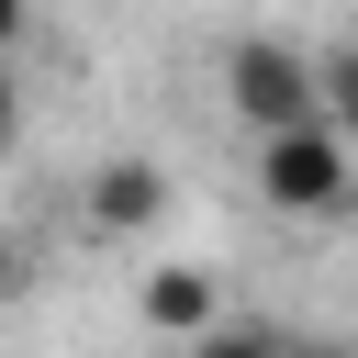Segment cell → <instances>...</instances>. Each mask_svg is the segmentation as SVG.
I'll list each match as a JSON object with an SVG mask.
<instances>
[{
    "instance_id": "1",
    "label": "cell",
    "mask_w": 358,
    "mask_h": 358,
    "mask_svg": "<svg viewBox=\"0 0 358 358\" xmlns=\"http://www.w3.org/2000/svg\"><path fill=\"white\" fill-rule=\"evenodd\" d=\"M257 201H268V213H302V224L347 213V201H358V145H347L336 123L257 134Z\"/></svg>"
},
{
    "instance_id": "2",
    "label": "cell",
    "mask_w": 358,
    "mask_h": 358,
    "mask_svg": "<svg viewBox=\"0 0 358 358\" xmlns=\"http://www.w3.org/2000/svg\"><path fill=\"white\" fill-rule=\"evenodd\" d=\"M224 101H235L246 134H291V123H313V56L280 45V34H246L224 56Z\"/></svg>"
},
{
    "instance_id": "3",
    "label": "cell",
    "mask_w": 358,
    "mask_h": 358,
    "mask_svg": "<svg viewBox=\"0 0 358 358\" xmlns=\"http://www.w3.org/2000/svg\"><path fill=\"white\" fill-rule=\"evenodd\" d=\"M157 213H168V168H157V157L90 168V235H145Z\"/></svg>"
},
{
    "instance_id": "4",
    "label": "cell",
    "mask_w": 358,
    "mask_h": 358,
    "mask_svg": "<svg viewBox=\"0 0 358 358\" xmlns=\"http://www.w3.org/2000/svg\"><path fill=\"white\" fill-rule=\"evenodd\" d=\"M145 324L190 347V336L213 324V268H190V257H179V268H145Z\"/></svg>"
},
{
    "instance_id": "5",
    "label": "cell",
    "mask_w": 358,
    "mask_h": 358,
    "mask_svg": "<svg viewBox=\"0 0 358 358\" xmlns=\"http://www.w3.org/2000/svg\"><path fill=\"white\" fill-rule=\"evenodd\" d=\"M313 123H336V134L358 145V45H336V56H313Z\"/></svg>"
},
{
    "instance_id": "6",
    "label": "cell",
    "mask_w": 358,
    "mask_h": 358,
    "mask_svg": "<svg viewBox=\"0 0 358 358\" xmlns=\"http://www.w3.org/2000/svg\"><path fill=\"white\" fill-rule=\"evenodd\" d=\"M280 347H291V336H268V324H201L179 358H280Z\"/></svg>"
},
{
    "instance_id": "7",
    "label": "cell",
    "mask_w": 358,
    "mask_h": 358,
    "mask_svg": "<svg viewBox=\"0 0 358 358\" xmlns=\"http://www.w3.org/2000/svg\"><path fill=\"white\" fill-rule=\"evenodd\" d=\"M22 134V101H11V67H0V145Z\"/></svg>"
},
{
    "instance_id": "8",
    "label": "cell",
    "mask_w": 358,
    "mask_h": 358,
    "mask_svg": "<svg viewBox=\"0 0 358 358\" xmlns=\"http://www.w3.org/2000/svg\"><path fill=\"white\" fill-rule=\"evenodd\" d=\"M11 280H22V246H11V235H0V291H11Z\"/></svg>"
},
{
    "instance_id": "9",
    "label": "cell",
    "mask_w": 358,
    "mask_h": 358,
    "mask_svg": "<svg viewBox=\"0 0 358 358\" xmlns=\"http://www.w3.org/2000/svg\"><path fill=\"white\" fill-rule=\"evenodd\" d=\"M11 34H22V0H0V45H11Z\"/></svg>"
},
{
    "instance_id": "10",
    "label": "cell",
    "mask_w": 358,
    "mask_h": 358,
    "mask_svg": "<svg viewBox=\"0 0 358 358\" xmlns=\"http://www.w3.org/2000/svg\"><path fill=\"white\" fill-rule=\"evenodd\" d=\"M280 358H347V347H302V336H291V347H280Z\"/></svg>"
},
{
    "instance_id": "11",
    "label": "cell",
    "mask_w": 358,
    "mask_h": 358,
    "mask_svg": "<svg viewBox=\"0 0 358 358\" xmlns=\"http://www.w3.org/2000/svg\"><path fill=\"white\" fill-rule=\"evenodd\" d=\"M347 358H358V347H347Z\"/></svg>"
}]
</instances>
